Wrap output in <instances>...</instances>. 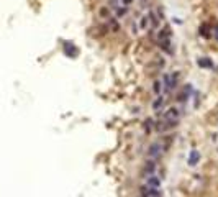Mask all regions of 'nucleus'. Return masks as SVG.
<instances>
[{
    "instance_id": "nucleus-11",
    "label": "nucleus",
    "mask_w": 218,
    "mask_h": 197,
    "mask_svg": "<svg viewBox=\"0 0 218 197\" xmlns=\"http://www.w3.org/2000/svg\"><path fill=\"white\" fill-rule=\"evenodd\" d=\"M199 66L200 68H213V63H212V59H208V57H200L199 59Z\"/></svg>"
},
{
    "instance_id": "nucleus-3",
    "label": "nucleus",
    "mask_w": 218,
    "mask_h": 197,
    "mask_svg": "<svg viewBox=\"0 0 218 197\" xmlns=\"http://www.w3.org/2000/svg\"><path fill=\"white\" fill-rule=\"evenodd\" d=\"M154 169H156V161H154V159H148L146 164H144V167H143V174L149 178V176L154 174Z\"/></svg>"
},
{
    "instance_id": "nucleus-1",
    "label": "nucleus",
    "mask_w": 218,
    "mask_h": 197,
    "mask_svg": "<svg viewBox=\"0 0 218 197\" xmlns=\"http://www.w3.org/2000/svg\"><path fill=\"white\" fill-rule=\"evenodd\" d=\"M162 155V146L159 143H152L151 146H149V159H159Z\"/></svg>"
},
{
    "instance_id": "nucleus-10",
    "label": "nucleus",
    "mask_w": 218,
    "mask_h": 197,
    "mask_svg": "<svg viewBox=\"0 0 218 197\" xmlns=\"http://www.w3.org/2000/svg\"><path fill=\"white\" fill-rule=\"evenodd\" d=\"M169 38H171V30H169V28H162V30L159 31V35H157L159 43L164 41V40H169Z\"/></svg>"
},
{
    "instance_id": "nucleus-12",
    "label": "nucleus",
    "mask_w": 218,
    "mask_h": 197,
    "mask_svg": "<svg viewBox=\"0 0 218 197\" xmlns=\"http://www.w3.org/2000/svg\"><path fill=\"white\" fill-rule=\"evenodd\" d=\"M162 82H164V90H166V92L172 90V85H171V77H169V74H166V76L162 77Z\"/></svg>"
},
{
    "instance_id": "nucleus-7",
    "label": "nucleus",
    "mask_w": 218,
    "mask_h": 197,
    "mask_svg": "<svg viewBox=\"0 0 218 197\" xmlns=\"http://www.w3.org/2000/svg\"><path fill=\"white\" fill-rule=\"evenodd\" d=\"M64 53L69 57H74V56H77V48L72 43H64Z\"/></svg>"
},
{
    "instance_id": "nucleus-4",
    "label": "nucleus",
    "mask_w": 218,
    "mask_h": 197,
    "mask_svg": "<svg viewBox=\"0 0 218 197\" xmlns=\"http://www.w3.org/2000/svg\"><path fill=\"white\" fill-rule=\"evenodd\" d=\"M190 94H192V85H190V84H185V85H184V89L179 92L177 100H179V102H185L189 97H190Z\"/></svg>"
},
{
    "instance_id": "nucleus-18",
    "label": "nucleus",
    "mask_w": 218,
    "mask_h": 197,
    "mask_svg": "<svg viewBox=\"0 0 218 197\" xmlns=\"http://www.w3.org/2000/svg\"><path fill=\"white\" fill-rule=\"evenodd\" d=\"M146 20H148V18H143V20H141V28H146V26H148V21H146Z\"/></svg>"
},
{
    "instance_id": "nucleus-5",
    "label": "nucleus",
    "mask_w": 218,
    "mask_h": 197,
    "mask_svg": "<svg viewBox=\"0 0 218 197\" xmlns=\"http://www.w3.org/2000/svg\"><path fill=\"white\" fill-rule=\"evenodd\" d=\"M177 125V120H162L159 125L156 127L157 131H166V130H171Z\"/></svg>"
},
{
    "instance_id": "nucleus-6",
    "label": "nucleus",
    "mask_w": 218,
    "mask_h": 197,
    "mask_svg": "<svg viewBox=\"0 0 218 197\" xmlns=\"http://www.w3.org/2000/svg\"><path fill=\"white\" fill-rule=\"evenodd\" d=\"M159 186H161V179H159V178H156L154 174L148 178L146 187H149V189H159Z\"/></svg>"
},
{
    "instance_id": "nucleus-19",
    "label": "nucleus",
    "mask_w": 218,
    "mask_h": 197,
    "mask_svg": "<svg viewBox=\"0 0 218 197\" xmlns=\"http://www.w3.org/2000/svg\"><path fill=\"white\" fill-rule=\"evenodd\" d=\"M121 2H123V5H130V3L133 2V0H121Z\"/></svg>"
},
{
    "instance_id": "nucleus-8",
    "label": "nucleus",
    "mask_w": 218,
    "mask_h": 197,
    "mask_svg": "<svg viewBox=\"0 0 218 197\" xmlns=\"http://www.w3.org/2000/svg\"><path fill=\"white\" fill-rule=\"evenodd\" d=\"M200 161V153L199 151H190V155H189V164L190 166H197Z\"/></svg>"
},
{
    "instance_id": "nucleus-2",
    "label": "nucleus",
    "mask_w": 218,
    "mask_h": 197,
    "mask_svg": "<svg viewBox=\"0 0 218 197\" xmlns=\"http://www.w3.org/2000/svg\"><path fill=\"white\" fill-rule=\"evenodd\" d=\"M179 117H180V110L177 107H169L167 110H166V113L162 115V118L164 120H179Z\"/></svg>"
},
{
    "instance_id": "nucleus-16",
    "label": "nucleus",
    "mask_w": 218,
    "mask_h": 197,
    "mask_svg": "<svg viewBox=\"0 0 218 197\" xmlns=\"http://www.w3.org/2000/svg\"><path fill=\"white\" fill-rule=\"evenodd\" d=\"M110 26H112V30H113V31H118V30H120V25L117 23V20H115V18L110 20Z\"/></svg>"
},
{
    "instance_id": "nucleus-13",
    "label": "nucleus",
    "mask_w": 218,
    "mask_h": 197,
    "mask_svg": "<svg viewBox=\"0 0 218 197\" xmlns=\"http://www.w3.org/2000/svg\"><path fill=\"white\" fill-rule=\"evenodd\" d=\"M149 21H151L152 28H156V26L159 25V20H157V17H156V13H154V12H151V13H149Z\"/></svg>"
},
{
    "instance_id": "nucleus-9",
    "label": "nucleus",
    "mask_w": 218,
    "mask_h": 197,
    "mask_svg": "<svg viewBox=\"0 0 218 197\" xmlns=\"http://www.w3.org/2000/svg\"><path fill=\"white\" fill-rule=\"evenodd\" d=\"M171 77V85H172V89H176L177 84H179V79H180V72L179 71H174L172 74H169Z\"/></svg>"
},
{
    "instance_id": "nucleus-14",
    "label": "nucleus",
    "mask_w": 218,
    "mask_h": 197,
    "mask_svg": "<svg viewBox=\"0 0 218 197\" xmlns=\"http://www.w3.org/2000/svg\"><path fill=\"white\" fill-rule=\"evenodd\" d=\"M162 102H164V99H162V97H157L154 102H152V108H159V107L162 105Z\"/></svg>"
},
{
    "instance_id": "nucleus-17",
    "label": "nucleus",
    "mask_w": 218,
    "mask_h": 197,
    "mask_svg": "<svg viewBox=\"0 0 218 197\" xmlns=\"http://www.w3.org/2000/svg\"><path fill=\"white\" fill-rule=\"evenodd\" d=\"M152 90H154V94H159V92H161V82L156 81L154 85H152Z\"/></svg>"
},
{
    "instance_id": "nucleus-15",
    "label": "nucleus",
    "mask_w": 218,
    "mask_h": 197,
    "mask_svg": "<svg viewBox=\"0 0 218 197\" xmlns=\"http://www.w3.org/2000/svg\"><path fill=\"white\" fill-rule=\"evenodd\" d=\"M200 35L205 36V38H210V30H208V26H202V28H200Z\"/></svg>"
}]
</instances>
